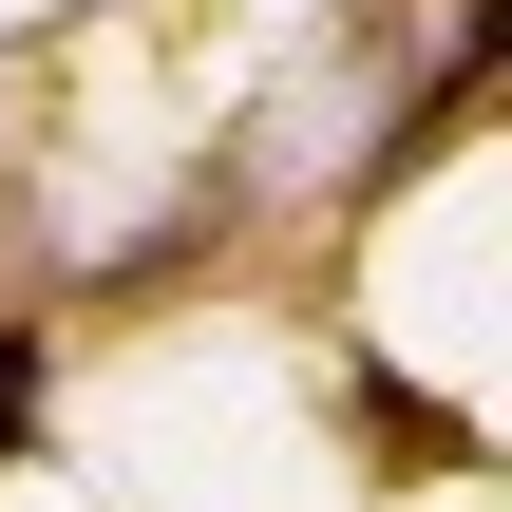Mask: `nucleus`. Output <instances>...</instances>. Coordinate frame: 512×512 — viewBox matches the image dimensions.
<instances>
[{
    "instance_id": "obj_1",
    "label": "nucleus",
    "mask_w": 512,
    "mask_h": 512,
    "mask_svg": "<svg viewBox=\"0 0 512 512\" xmlns=\"http://www.w3.org/2000/svg\"><path fill=\"white\" fill-rule=\"evenodd\" d=\"M19 418H38V342H0V456H19Z\"/></svg>"
}]
</instances>
